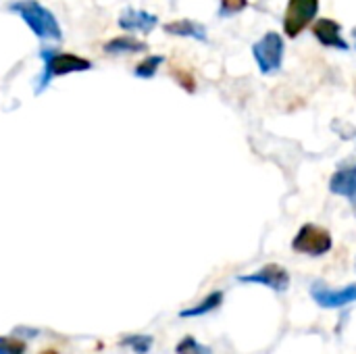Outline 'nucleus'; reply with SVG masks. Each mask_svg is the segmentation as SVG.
Here are the masks:
<instances>
[{"label":"nucleus","mask_w":356,"mask_h":354,"mask_svg":"<svg viewBox=\"0 0 356 354\" xmlns=\"http://www.w3.org/2000/svg\"><path fill=\"white\" fill-rule=\"evenodd\" d=\"M223 298H225V294L221 290H215V292L207 294L198 305L188 307V309H181L179 311V319H198V317H204V315L217 311L223 305Z\"/></svg>","instance_id":"ddd939ff"},{"label":"nucleus","mask_w":356,"mask_h":354,"mask_svg":"<svg viewBox=\"0 0 356 354\" xmlns=\"http://www.w3.org/2000/svg\"><path fill=\"white\" fill-rule=\"evenodd\" d=\"M0 354H27V342L19 336H0Z\"/></svg>","instance_id":"f3484780"},{"label":"nucleus","mask_w":356,"mask_h":354,"mask_svg":"<svg viewBox=\"0 0 356 354\" xmlns=\"http://www.w3.org/2000/svg\"><path fill=\"white\" fill-rule=\"evenodd\" d=\"M163 63H165V56H163V54H146V56L134 67V75H136L138 79H152V77L159 73V69L163 67Z\"/></svg>","instance_id":"2eb2a0df"},{"label":"nucleus","mask_w":356,"mask_h":354,"mask_svg":"<svg viewBox=\"0 0 356 354\" xmlns=\"http://www.w3.org/2000/svg\"><path fill=\"white\" fill-rule=\"evenodd\" d=\"M350 202H353V211H355V215H356V196L355 198H350Z\"/></svg>","instance_id":"4be33fe9"},{"label":"nucleus","mask_w":356,"mask_h":354,"mask_svg":"<svg viewBox=\"0 0 356 354\" xmlns=\"http://www.w3.org/2000/svg\"><path fill=\"white\" fill-rule=\"evenodd\" d=\"M121 348H129L134 354H150L154 346V338L150 334H129L119 342Z\"/></svg>","instance_id":"4468645a"},{"label":"nucleus","mask_w":356,"mask_h":354,"mask_svg":"<svg viewBox=\"0 0 356 354\" xmlns=\"http://www.w3.org/2000/svg\"><path fill=\"white\" fill-rule=\"evenodd\" d=\"M313 35L317 38L319 44H323L325 48H336V50H342V52H348L350 46L348 42L342 38V27L338 21L325 17V19H317L313 23Z\"/></svg>","instance_id":"1a4fd4ad"},{"label":"nucleus","mask_w":356,"mask_h":354,"mask_svg":"<svg viewBox=\"0 0 356 354\" xmlns=\"http://www.w3.org/2000/svg\"><path fill=\"white\" fill-rule=\"evenodd\" d=\"M102 50L111 56H121V54H140V52H148V44L136 35H115L111 40L104 42Z\"/></svg>","instance_id":"9b49d317"},{"label":"nucleus","mask_w":356,"mask_h":354,"mask_svg":"<svg viewBox=\"0 0 356 354\" xmlns=\"http://www.w3.org/2000/svg\"><path fill=\"white\" fill-rule=\"evenodd\" d=\"M40 58L44 63V69L35 81V94H42L44 90L50 88L52 79L73 75V73H83L94 69V63L86 56L73 54V52H63L56 48H42Z\"/></svg>","instance_id":"f03ea898"},{"label":"nucleus","mask_w":356,"mask_h":354,"mask_svg":"<svg viewBox=\"0 0 356 354\" xmlns=\"http://www.w3.org/2000/svg\"><path fill=\"white\" fill-rule=\"evenodd\" d=\"M117 25L127 33H150L159 25V17L144 8L127 6L117 19Z\"/></svg>","instance_id":"6e6552de"},{"label":"nucleus","mask_w":356,"mask_h":354,"mask_svg":"<svg viewBox=\"0 0 356 354\" xmlns=\"http://www.w3.org/2000/svg\"><path fill=\"white\" fill-rule=\"evenodd\" d=\"M330 192L336 196L344 198H355L356 196V165L338 169L332 179H330Z\"/></svg>","instance_id":"f8f14e48"},{"label":"nucleus","mask_w":356,"mask_h":354,"mask_svg":"<svg viewBox=\"0 0 356 354\" xmlns=\"http://www.w3.org/2000/svg\"><path fill=\"white\" fill-rule=\"evenodd\" d=\"M332 246H334L332 234L315 223H305L292 240L294 252L307 257H323L332 250Z\"/></svg>","instance_id":"20e7f679"},{"label":"nucleus","mask_w":356,"mask_h":354,"mask_svg":"<svg viewBox=\"0 0 356 354\" xmlns=\"http://www.w3.org/2000/svg\"><path fill=\"white\" fill-rule=\"evenodd\" d=\"M319 13V0H288L284 13V31L288 38H298Z\"/></svg>","instance_id":"39448f33"},{"label":"nucleus","mask_w":356,"mask_h":354,"mask_svg":"<svg viewBox=\"0 0 356 354\" xmlns=\"http://www.w3.org/2000/svg\"><path fill=\"white\" fill-rule=\"evenodd\" d=\"M248 8V0H219V17L227 19Z\"/></svg>","instance_id":"6ab92c4d"},{"label":"nucleus","mask_w":356,"mask_h":354,"mask_svg":"<svg viewBox=\"0 0 356 354\" xmlns=\"http://www.w3.org/2000/svg\"><path fill=\"white\" fill-rule=\"evenodd\" d=\"M284 52H286V44L277 31H267L252 46V56H254L263 75H271V73H277L282 69Z\"/></svg>","instance_id":"7ed1b4c3"},{"label":"nucleus","mask_w":356,"mask_h":354,"mask_svg":"<svg viewBox=\"0 0 356 354\" xmlns=\"http://www.w3.org/2000/svg\"><path fill=\"white\" fill-rule=\"evenodd\" d=\"M163 31L173 38H192L196 42H209L207 27L194 19H175L163 25Z\"/></svg>","instance_id":"9d476101"},{"label":"nucleus","mask_w":356,"mask_h":354,"mask_svg":"<svg viewBox=\"0 0 356 354\" xmlns=\"http://www.w3.org/2000/svg\"><path fill=\"white\" fill-rule=\"evenodd\" d=\"M238 282L240 284H257V286H265L277 294H284L288 292L290 288V273L286 267L282 265H275V263H269L265 267H261L259 271L254 273H246V275H238Z\"/></svg>","instance_id":"423d86ee"},{"label":"nucleus","mask_w":356,"mask_h":354,"mask_svg":"<svg viewBox=\"0 0 356 354\" xmlns=\"http://www.w3.org/2000/svg\"><path fill=\"white\" fill-rule=\"evenodd\" d=\"M311 298L321 309H342L356 303V284H348L346 288L334 290L323 282H315L311 286Z\"/></svg>","instance_id":"0eeeda50"},{"label":"nucleus","mask_w":356,"mask_h":354,"mask_svg":"<svg viewBox=\"0 0 356 354\" xmlns=\"http://www.w3.org/2000/svg\"><path fill=\"white\" fill-rule=\"evenodd\" d=\"M8 10L15 13L38 40L44 42L63 40V29L56 15L50 8H46L40 0H13L8 2Z\"/></svg>","instance_id":"f257e3e1"},{"label":"nucleus","mask_w":356,"mask_h":354,"mask_svg":"<svg viewBox=\"0 0 356 354\" xmlns=\"http://www.w3.org/2000/svg\"><path fill=\"white\" fill-rule=\"evenodd\" d=\"M171 77H173L175 83H177L181 90H186L188 94H194V92H196V77H194L188 69L175 67V69L171 71Z\"/></svg>","instance_id":"a211bd4d"},{"label":"nucleus","mask_w":356,"mask_h":354,"mask_svg":"<svg viewBox=\"0 0 356 354\" xmlns=\"http://www.w3.org/2000/svg\"><path fill=\"white\" fill-rule=\"evenodd\" d=\"M38 334H40L38 330H31V328H27V325H19V328H15V336L23 338L25 342H27V340H31V338H35Z\"/></svg>","instance_id":"aec40b11"},{"label":"nucleus","mask_w":356,"mask_h":354,"mask_svg":"<svg viewBox=\"0 0 356 354\" xmlns=\"http://www.w3.org/2000/svg\"><path fill=\"white\" fill-rule=\"evenodd\" d=\"M175 354H213V351L204 344H200L194 336H186L177 342Z\"/></svg>","instance_id":"dca6fc26"},{"label":"nucleus","mask_w":356,"mask_h":354,"mask_svg":"<svg viewBox=\"0 0 356 354\" xmlns=\"http://www.w3.org/2000/svg\"><path fill=\"white\" fill-rule=\"evenodd\" d=\"M40 354H58V353H56L54 348H46V351H42V353H40Z\"/></svg>","instance_id":"412c9836"}]
</instances>
